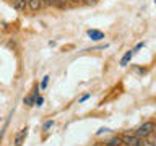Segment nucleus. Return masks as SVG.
Segmentation results:
<instances>
[{
    "instance_id": "obj_1",
    "label": "nucleus",
    "mask_w": 156,
    "mask_h": 146,
    "mask_svg": "<svg viewBox=\"0 0 156 146\" xmlns=\"http://www.w3.org/2000/svg\"><path fill=\"white\" fill-rule=\"evenodd\" d=\"M120 141L124 146H146L145 138H140L136 135H122Z\"/></svg>"
},
{
    "instance_id": "obj_2",
    "label": "nucleus",
    "mask_w": 156,
    "mask_h": 146,
    "mask_svg": "<svg viewBox=\"0 0 156 146\" xmlns=\"http://www.w3.org/2000/svg\"><path fill=\"white\" fill-rule=\"evenodd\" d=\"M153 131H154V123L153 122H145V123L136 130L135 135L140 136V138H148L150 135H153Z\"/></svg>"
},
{
    "instance_id": "obj_3",
    "label": "nucleus",
    "mask_w": 156,
    "mask_h": 146,
    "mask_svg": "<svg viewBox=\"0 0 156 146\" xmlns=\"http://www.w3.org/2000/svg\"><path fill=\"white\" fill-rule=\"evenodd\" d=\"M28 7H29L31 12H37V10H41L42 2L41 0H28Z\"/></svg>"
},
{
    "instance_id": "obj_4",
    "label": "nucleus",
    "mask_w": 156,
    "mask_h": 146,
    "mask_svg": "<svg viewBox=\"0 0 156 146\" xmlns=\"http://www.w3.org/2000/svg\"><path fill=\"white\" fill-rule=\"evenodd\" d=\"M88 36H90L93 41H99V39L104 37V34L101 31H98V29H88Z\"/></svg>"
},
{
    "instance_id": "obj_5",
    "label": "nucleus",
    "mask_w": 156,
    "mask_h": 146,
    "mask_svg": "<svg viewBox=\"0 0 156 146\" xmlns=\"http://www.w3.org/2000/svg\"><path fill=\"white\" fill-rule=\"evenodd\" d=\"M132 55H133V50H129V52H127V54H125L124 57H122V60H120V65H122V67H125L127 63L130 62V58H132Z\"/></svg>"
},
{
    "instance_id": "obj_6",
    "label": "nucleus",
    "mask_w": 156,
    "mask_h": 146,
    "mask_svg": "<svg viewBox=\"0 0 156 146\" xmlns=\"http://www.w3.org/2000/svg\"><path fill=\"white\" fill-rule=\"evenodd\" d=\"M107 146H122V141H120V136H115L107 141Z\"/></svg>"
},
{
    "instance_id": "obj_7",
    "label": "nucleus",
    "mask_w": 156,
    "mask_h": 146,
    "mask_svg": "<svg viewBox=\"0 0 156 146\" xmlns=\"http://www.w3.org/2000/svg\"><path fill=\"white\" fill-rule=\"evenodd\" d=\"M36 97H37V92H34V94H31L29 97L24 99V104H26V106H33L34 102H36Z\"/></svg>"
},
{
    "instance_id": "obj_8",
    "label": "nucleus",
    "mask_w": 156,
    "mask_h": 146,
    "mask_svg": "<svg viewBox=\"0 0 156 146\" xmlns=\"http://www.w3.org/2000/svg\"><path fill=\"white\" fill-rule=\"evenodd\" d=\"M15 7H16L18 10H23L24 7H26V0H15Z\"/></svg>"
},
{
    "instance_id": "obj_9",
    "label": "nucleus",
    "mask_w": 156,
    "mask_h": 146,
    "mask_svg": "<svg viewBox=\"0 0 156 146\" xmlns=\"http://www.w3.org/2000/svg\"><path fill=\"white\" fill-rule=\"evenodd\" d=\"M24 135H26V130H23L21 133H20V135L16 136V146L21 144V140H23V136H24Z\"/></svg>"
},
{
    "instance_id": "obj_10",
    "label": "nucleus",
    "mask_w": 156,
    "mask_h": 146,
    "mask_svg": "<svg viewBox=\"0 0 156 146\" xmlns=\"http://www.w3.org/2000/svg\"><path fill=\"white\" fill-rule=\"evenodd\" d=\"M47 81H49V76H44V80H42V83H41V88H46V86H47Z\"/></svg>"
},
{
    "instance_id": "obj_11",
    "label": "nucleus",
    "mask_w": 156,
    "mask_h": 146,
    "mask_svg": "<svg viewBox=\"0 0 156 146\" xmlns=\"http://www.w3.org/2000/svg\"><path fill=\"white\" fill-rule=\"evenodd\" d=\"M52 125H54V122H46V125H44V130H49Z\"/></svg>"
},
{
    "instance_id": "obj_12",
    "label": "nucleus",
    "mask_w": 156,
    "mask_h": 146,
    "mask_svg": "<svg viewBox=\"0 0 156 146\" xmlns=\"http://www.w3.org/2000/svg\"><path fill=\"white\" fill-rule=\"evenodd\" d=\"M36 104H37V106L42 104V97H36Z\"/></svg>"
},
{
    "instance_id": "obj_13",
    "label": "nucleus",
    "mask_w": 156,
    "mask_h": 146,
    "mask_svg": "<svg viewBox=\"0 0 156 146\" xmlns=\"http://www.w3.org/2000/svg\"><path fill=\"white\" fill-rule=\"evenodd\" d=\"M44 3H47V5H52V3H54V0H44Z\"/></svg>"
},
{
    "instance_id": "obj_14",
    "label": "nucleus",
    "mask_w": 156,
    "mask_h": 146,
    "mask_svg": "<svg viewBox=\"0 0 156 146\" xmlns=\"http://www.w3.org/2000/svg\"><path fill=\"white\" fill-rule=\"evenodd\" d=\"M86 3H96V0H85Z\"/></svg>"
},
{
    "instance_id": "obj_15",
    "label": "nucleus",
    "mask_w": 156,
    "mask_h": 146,
    "mask_svg": "<svg viewBox=\"0 0 156 146\" xmlns=\"http://www.w3.org/2000/svg\"><path fill=\"white\" fill-rule=\"evenodd\" d=\"M70 2H73V3H76V2H78V0H70Z\"/></svg>"
},
{
    "instance_id": "obj_16",
    "label": "nucleus",
    "mask_w": 156,
    "mask_h": 146,
    "mask_svg": "<svg viewBox=\"0 0 156 146\" xmlns=\"http://www.w3.org/2000/svg\"><path fill=\"white\" fill-rule=\"evenodd\" d=\"M94 146H104V144H94Z\"/></svg>"
}]
</instances>
